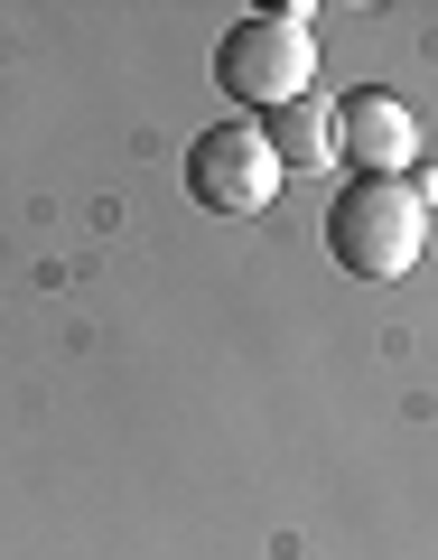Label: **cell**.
I'll use <instances>...</instances> for the list:
<instances>
[{"label": "cell", "mask_w": 438, "mask_h": 560, "mask_svg": "<svg viewBox=\"0 0 438 560\" xmlns=\"http://www.w3.org/2000/svg\"><path fill=\"white\" fill-rule=\"evenodd\" d=\"M327 253H336V271H355V280H401V271H419V253H429V206H419L401 178H345L336 206H327Z\"/></svg>", "instance_id": "cell-1"}, {"label": "cell", "mask_w": 438, "mask_h": 560, "mask_svg": "<svg viewBox=\"0 0 438 560\" xmlns=\"http://www.w3.org/2000/svg\"><path fill=\"white\" fill-rule=\"evenodd\" d=\"M308 75H318V38H308V10H252L215 38V84L242 103V113L271 121L280 103H299Z\"/></svg>", "instance_id": "cell-2"}, {"label": "cell", "mask_w": 438, "mask_h": 560, "mask_svg": "<svg viewBox=\"0 0 438 560\" xmlns=\"http://www.w3.org/2000/svg\"><path fill=\"white\" fill-rule=\"evenodd\" d=\"M271 160H280V178L299 168V178H318V168H336V103L327 94H299V103H280L271 121Z\"/></svg>", "instance_id": "cell-5"}, {"label": "cell", "mask_w": 438, "mask_h": 560, "mask_svg": "<svg viewBox=\"0 0 438 560\" xmlns=\"http://www.w3.org/2000/svg\"><path fill=\"white\" fill-rule=\"evenodd\" d=\"M336 160L355 168V178H401V168H419V113L401 94H382V84L345 94L336 103Z\"/></svg>", "instance_id": "cell-4"}, {"label": "cell", "mask_w": 438, "mask_h": 560, "mask_svg": "<svg viewBox=\"0 0 438 560\" xmlns=\"http://www.w3.org/2000/svg\"><path fill=\"white\" fill-rule=\"evenodd\" d=\"M187 187H197L205 215H261V206L280 197L271 131H261V121H215V131H197V150H187Z\"/></svg>", "instance_id": "cell-3"}, {"label": "cell", "mask_w": 438, "mask_h": 560, "mask_svg": "<svg viewBox=\"0 0 438 560\" xmlns=\"http://www.w3.org/2000/svg\"><path fill=\"white\" fill-rule=\"evenodd\" d=\"M401 187H411L419 206H438V168H411V178H401Z\"/></svg>", "instance_id": "cell-6"}]
</instances>
